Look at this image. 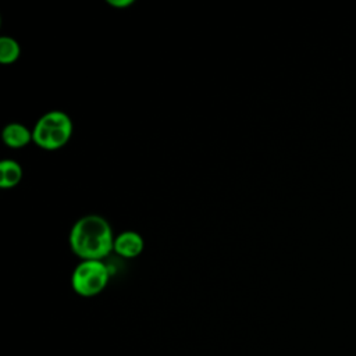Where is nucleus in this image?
Returning <instances> with one entry per match:
<instances>
[{
    "label": "nucleus",
    "mask_w": 356,
    "mask_h": 356,
    "mask_svg": "<svg viewBox=\"0 0 356 356\" xmlns=\"http://www.w3.org/2000/svg\"><path fill=\"white\" fill-rule=\"evenodd\" d=\"M108 280L110 271L103 260H81L71 274V286L76 295L92 298L103 292Z\"/></svg>",
    "instance_id": "7ed1b4c3"
},
{
    "label": "nucleus",
    "mask_w": 356,
    "mask_h": 356,
    "mask_svg": "<svg viewBox=\"0 0 356 356\" xmlns=\"http://www.w3.org/2000/svg\"><path fill=\"white\" fill-rule=\"evenodd\" d=\"M113 228L99 214L78 218L70 231V248L81 260H104L114 250Z\"/></svg>",
    "instance_id": "f257e3e1"
},
{
    "label": "nucleus",
    "mask_w": 356,
    "mask_h": 356,
    "mask_svg": "<svg viewBox=\"0 0 356 356\" xmlns=\"http://www.w3.org/2000/svg\"><path fill=\"white\" fill-rule=\"evenodd\" d=\"M24 171L18 161L7 159L0 163V188L11 189L17 186L22 179Z\"/></svg>",
    "instance_id": "423d86ee"
},
{
    "label": "nucleus",
    "mask_w": 356,
    "mask_h": 356,
    "mask_svg": "<svg viewBox=\"0 0 356 356\" xmlns=\"http://www.w3.org/2000/svg\"><path fill=\"white\" fill-rule=\"evenodd\" d=\"M21 56L19 43L11 36L0 38V63L1 64H13Z\"/></svg>",
    "instance_id": "0eeeda50"
},
{
    "label": "nucleus",
    "mask_w": 356,
    "mask_h": 356,
    "mask_svg": "<svg viewBox=\"0 0 356 356\" xmlns=\"http://www.w3.org/2000/svg\"><path fill=\"white\" fill-rule=\"evenodd\" d=\"M1 139L10 149H22L32 142V131L24 124L10 122L3 128Z\"/></svg>",
    "instance_id": "39448f33"
},
{
    "label": "nucleus",
    "mask_w": 356,
    "mask_h": 356,
    "mask_svg": "<svg viewBox=\"0 0 356 356\" xmlns=\"http://www.w3.org/2000/svg\"><path fill=\"white\" fill-rule=\"evenodd\" d=\"M145 249V241L136 231L127 229L115 235L114 238V253L124 259H135Z\"/></svg>",
    "instance_id": "20e7f679"
},
{
    "label": "nucleus",
    "mask_w": 356,
    "mask_h": 356,
    "mask_svg": "<svg viewBox=\"0 0 356 356\" xmlns=\"http://www.w3.org/2000/svg\"><path fill=\"white\" fill-rule=\"evenodd\" d=\"M72 131L70 115L61 110H51L36 121L32 129V142L43 150H58L70 142Z\"/></svg>",
    "instance_id": "f03ea898"
},
{
    "label": "nucleus",
    "mask_w": 356,
    "mask_h": 356,
    "mask_svg": "<svg viewBox=\"0 0 356 356\" xmlns=\"http://www.w3.org/2000/svg\"><path fill=\"white\" fill-rule=\"evenodd\" d=\"M107 4L115 8H127L134 4V0H107Z\"/></svg>",
    "instance_id": "6e6552de"
}]
</instances>
